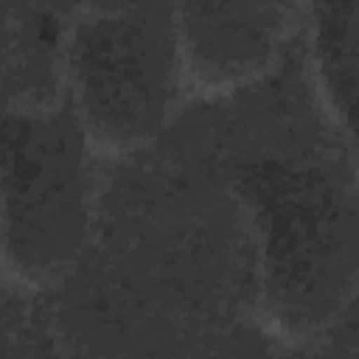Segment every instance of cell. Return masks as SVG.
Here are the masks:
<instances>
[{
	"instance_id": "6da1fadb",
	"label": "cell",
	"mask_w": 359,
	"mask_h": 359,
	"mask_svg": "<svg viewBox=\"0 0 359 359\" xmlns=\"http://www.w3.org/2000/svg\"><path fill=\"white\" fill-rule=\"evenodd\" d=\"M230 194L252 247V311L286 345L325 339L359 297V202L286 157L238 163Z\"/></svg>"
},
{
	"instance_id": "7a4b0ae2",
	"label": "cell",
	"mask_w": 359,
	"mask_h": 359,
	"mask_svg": "<svg viewBox=\"0 0 359 359\" xmlns=\"http://www.w3.org/2000/svg\"><path fill=\"white\" fill-rule=\"evenodd\" d=\"M93 160L65 107L3 112L0 261L17 292H50L81 264L95 222Z\"/></svg>"
},
{
	"instance_id": "3957f363",
	"label": "cell",
	"mask_w": 359,
	"mask_h": 359,
	"mask_svg": "<svg viewBox=\"0 0 359 359\" xmlns=\"http://www.w3.org/2000/svg\"><path fill=\"white\" fill-rule=\"evenodd\" d=\"M182 90L168 22L137 11H95L67 25L65 109L90 151L123 160L168 126Z\"/></svg>"
},
{
	"instance_id": "277c9868",
	"label": "cell",
	"mask_w": 359,
	"mask_h": 359,
	"mask_svg": "<svg viewBox=\"0 0 359 359\" xmlns=\"http://www.w3.org/2000/svg\"><path fill=\"white\" fill-rule=\"evenodd\" d=\"M300 0H171L168 28L182 90L227 98L278 67Z\"/></svg>"
},
{
	"instance_id": "5b68a950",
	"label": "cell",
	"mask_w": 359,
	"mask_h": 359,
	"mask_svg": "<svg viewBox=\"0 0 359 359\" xmlns=\"http://www.w3.org/2000/svg\"><path fill=\"white\" fill-rule=\"evenodd\" d=\"M311 93L359 180V0H300Z\"/></svg>"
},
{
	"instance_id": "8992f818",
	"label": "cell",
	"mask_w": 359,
	"mask_h": 359,
	"mask_svg": "<svg viewBox=\"0 0 359 359\" xmlns=\"http://www.w3.org/2000/svg\"><path fill=\"white\" fill-rule=\"evenodd\" d=\"M67 25L50 14H22L6 48V109L48 112L65 107Z\"/></svg>"
}]
</instances>
